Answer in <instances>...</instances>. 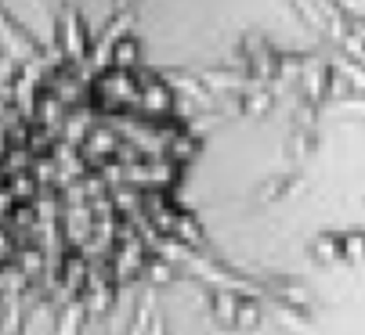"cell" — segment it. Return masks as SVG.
<instances>
[{
    "instance_id": "cell-1",
    "label": "cell",
    "mask_w": 365,
    "mask_h": 335,
    "mask_svg": "<svg viewBox=\"0 0 365 335\" xmlns=\"http://www.w3.org/2000/svg\"><path fill=\"white\" fill-rule=\"evenodd\" d=\"M199 127L141 43L94 36L43 65L0 134V249L69 307H109L195 245Z\"/></svg>"
}]
</instances>
